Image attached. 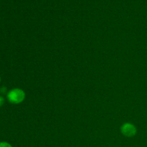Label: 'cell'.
Instances as JSON below:
<instances>
[{"mask_svg":"<svg viewBox=\"0 0 147 147\" xmlns=\"http://www.w3.org/2000/svg\"><path fill=\"white\" fill-rule=\"evenodd\" d=\"M25 98V93L20 88H14L7 93V99L12 104H19Z\"/></svg>","mask_w":147,"mask_h":147,"instance_id":"1","label":"cell"},{"mask_svg":"<svg viewBox=\"0 0 147 147\" xmlns=\"http://www.w3.org/2000/svg\"><path fill=\"white\" fill-rule=\"evenodd\" d=\"M121 132L123 136H126V137H133L136 134V126L134 124L130 123H126L123 124L121 127Z\"/></svg>","mask_w":147,"mask_h":147,"instance_id":"2","label":"cell"},{"mask_svg":"<svg viewBox=\"0 0 147 147\" xmlns=\"http://www.w3.org/2000/svg\"><path fill=\"white\" fill-rule=\"evenodd\" d=\"M0 147H12L7 142H0Z\"/></svg>","mask_w":147,"mask_h":147,"instance_id":"3","label":"cell"},{"mask_svg":"<svg viewBox=\"0 0 147 147\" xmlns=\"http://www.w3.org/2000/svg\"><path fill=\"white\" fill-rule=\"evenodd\" d=\"M0 81H1V78H0Z\"/></svg>","mask_w":147,"mask_h":147,"instance_id":"5","label":"cell"},{"mask_svg":"<svg viewBox=\"0 0 147 147\" xmlns=\"http://www.w3.org/2000/svg\"><path fill=\"white\" fill-rule=\"evenodd\" d=\"M4 103V98L2 97V96H0V107H1V106H3Z\"/></svg>","mask_w":147,"mask_h":147,"instance_id":"4","label":"cell"}]
</instances>
